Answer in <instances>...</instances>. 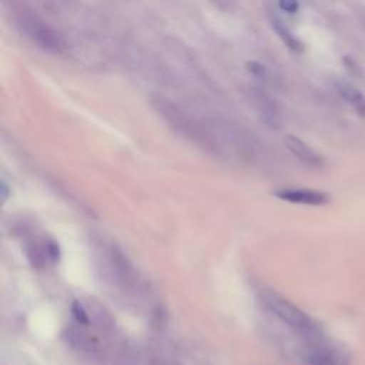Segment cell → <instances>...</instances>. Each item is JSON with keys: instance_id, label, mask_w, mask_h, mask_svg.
Returning <instances> with one entry per match:
<instances>
[{"instance_id": "30bf717a", "label": "cell", "mask_w": 365, "mask_h": 365, "mask_svg": "<svg viewBox=\"0 0 365 365\" xmlns=\"http://www.w3.org/2000/svg\"><path fill=\"white\" fill-rule=\"evenodd\" d=\"M255 107L258 110V114L261 117V120L269 125V127H278L279 124V114L277 110V106L274 104V101L271 98H268L267 96H258L255 97Z\"/></svg>"}, {"instance_id": "ba28073f", "label": "cell", "mask_w": 365, "mask_h": 365, "mask_svg": "<svg viewBox=\"0 0 365 365\" xmlns=\"http://www.w3.org/2000/svg\"><path fill=\"white\" fill-rule=\"evenodd\" d=\"M284 143H285L287 148H288L299 161H302L304 164L312 165V167H318V165L322 164L321 155H319L314 148H311L307 143H304L301 138L288 134V135L284 138Z\"/></svg>"}, {"instance_id": "4fadbf2b", "label": "cell", "mask_w": 365, "mask_h": 365, "mask_svg": "<svg viewBox=\"0 0 365 365\" xmlns=\"http://www.w3.org/2000/svg\"><path fill=\"white\" fill-rule=\"evenodd\" d=\"M247 67H248V71H251V73H254V74H257V76H262L264 74V66H261L259 63H257V61H248L247 63Z\"/></svg>"}, {"instance_id": "277c9868", "label": "cell", "mask_w": 365, "mask_h": 365, "mask_svg": "<svg viewBox=\"0 0 365 365\" xmlns=\"http://www.w3.org/2000/svg\"><path fill=\"white\" fill-rule=\"evenodd\" d=\"M299 358L305 365H351L349 352L325 335L301 338Z\"/></svg>"}, {"instance_id": "5b68a950", "label": "cell", "mask_w": 365, "mask_h": 365, "mask_svg": "<svg viewBox=\"0 0 365 365\" xmlns=\"http://www.w3.org/2000/svg\"><path fill=\"white\" fill-rule=\"evenodd\" d=\"M23 29L26 34L36 43L38 47L51 51V53H63L66 48V43L63 37L48 24L38 20L37 17H27L23 20Z\"/></svg>"}, {"instance_id": "6da1fadb", "label": "cell", "mask_w": 365, "mask_h": 365, "mask_svg": "<svg viewBox=\"0 0 365 365\" xmlns=\"http://www.w3.org/2000/svg\"><path fill=\"white\" fill-rule=\"evenodd\" d=\"M96 268L101 279L125 299H137L143 292V281L135 267L120 247L113 242L98 241L94 250Z\"/></svg>"}, {"instance_id": "5bb4252c", "label": "cell", "mask_w": 365, "mask_h": 365, "mask_svg": "<svg viewBox=\"0 0 365 365\" xmlns=\"http://www.w3.org/2000/svg\"><path fill=\"white\" fill-rule=\"evenodd\" d=\"M0 192H1V201L4 202L9 198V185L4 181H1L0 184Z\"/></svg>"}, {"instance_id": "7c38bea8", "label": "cell", "mask_w": 365, "mask_h": 365, "mask_svg": "<svg viewBox=\"0 0 365 365\" xmlns=\"http://www.w3.org/2000/svg\"><path fill=\"white\" fill-rule=\"evenodd\" d=\"M279 7L288 13H297L299 9L298 0H279Z\"/></svg>"}, {"instance_id": "8992f818", "label": "cell", "mask_w": 365, "mask_h": 365, "mask_svg": "<svg viewBox=\"0 0 365 365\" xmlns=\"http://www.w3.org/2000/svg\"><path fill=\"white\" fill-rule=\"evenodd\" d=\"M282 201L292 202V204H302V205H314L321 207L327 205L331 201V195L328 192L305 188V187H284L274 192Z\"/></svg>"}, {"instance_id": "9c48e42d", "label": "cell", "mask_w": 365, "mask_h": 365, "mask_svg": "<svg viewBox=\"0 0 365 365\" xmlns=\"http://www.w3.org/2000/svg\"><path fill=\"white\" fill-rule=\"evenodd\" d=\"M336 90L346 103H349L359 114L365 115V97L355 86L346 81H338Z\"/></svg>"}, {"instance_id": "3957f363", "label": "cell", "mask_w": 365, "mask_h": 365, "mask_svg": "<svg viewBox=\"0 0 365 365\" xmlns=\"http://www.w3.org/2000/svg\"><path fill=\"white\" fill-rule=\"evenodd\" d=\"M151 104L155 108V111L158 113V115H161L164 118V121L181 137L195 143L197 145L202 147L207 151L218 154L212 134H210L201 124H198L195 120H192L188 114H185L177 106H174L170 101H165L163 98L153 100Z\"/></svg>"}, {"instance_id": "7a4b0ae2", "label": "cell", "mask_w": 365, "mask_h": 365, "mask_svg": "<svg viewBox=\"0 0 365 365\" xmlns=\"http://www.w3.org/2000/svg\"><path fill=\"white\" fill-rule=\"evenodd\" d=\"M264 305L299 338H317L324 335L321 324L298 308L295 304L274 291L262 292Z\"/></svg>"}, {"instance_id": "52a82bcc", "label": "cell", "mask_w": 365, "mask_h": 365, "mask_svg": "<svg viewBox=\"0 0 365 365\" xmlns=\"http://www.w3.org/2000/svg\"><path fill=\"white\" fill-rule=\"evenodd\" d=\"M27 257L33 267L43 268L47 264L58 262L61 251L53 238H38L27 245Z\"/></svg>"}, {"instance_id": "8fae6325", "label": "cell", "mask_w": 365, "mask_h": 365, "mask_svg": "<svg viewBox=\"0 0 365 365\" xmlns=\"http://www.w3.org/2000/svg\"><path fill=\"white\" fill-rule=\"evenodd\" d=\"M271 24L272 29L277 31V34L279 36V38L285 43V46L292 50V51H301L302 44L299 43V40L292 34V31L289 30V27L278 17V16H272L271 17Z\"/></svg>"}]
</instances>
